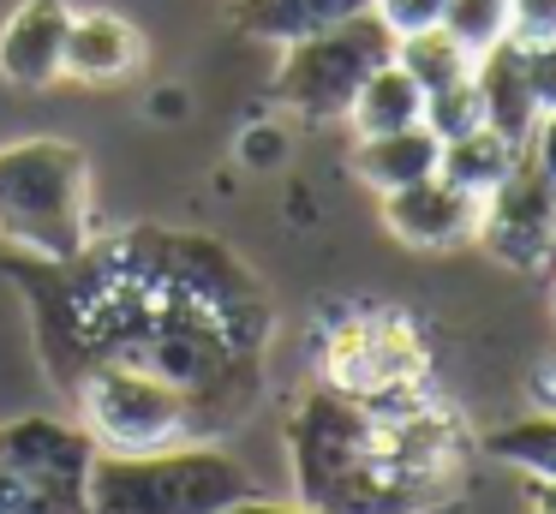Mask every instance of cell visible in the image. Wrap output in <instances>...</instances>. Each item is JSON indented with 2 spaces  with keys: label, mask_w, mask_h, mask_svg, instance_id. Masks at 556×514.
Returning <instances> with one entry per match:
<instances>
[{
  "label": "cell",
  "mask_w": 556,
  "mask_h": 514,
  "mask_svg": "<svg viewBox=\"0 0 556 514\" xmlns=\"http://www.w3.org/2000/svg\"><path fill=\"white\" fill-rule=\"evenodd\" d=\"M90 461H97V437L78 418H7L0 425V473L42 485L66 502H85Z\"/></svg>",
  "instance_id": "cell-9"
},
{
  "label": "cell",
  "mask_w": 556,
  "mask_h": 514,
  "mask_svg": "<svg viewBox=\"0 0 556 514\" xmlns=\"http://www.w3.org/2000/svg\"><path fill=\"white\" fill-rule=\"evenodd\" d=\"M472 84H479V102H484V126L503 131L508 143H527L544 114L539 96H532V78H527V48L515 36H503L484 54H472Z\"/></svg>",
  "instance_id": "cell-13"
},
{
  "label": "cell",
  "mask_w": 556,
  "mask_h": 514,
  "mask_svg": "<svg viewBox=\"0 0 556 514\" xmlns=\"http://www.w3.org/2000/svg\"><path fill=\"white\" fill-rule=\"evenodd\" d=\"M66 0H18L0 24V78L18 90H49L61 84V54H66Z\"/></svg>",
  "instance_id": "cell-11"
},
{
  "label": "cell",
  "mask_w": 556,
  "mask_h": 514,
  "mask_svg": "<svg viewBox=\"0 0 556 514\" xmlns=\"http://www.w3.org/2000/svg\"><path fill=\"white\" fill-rule=\"evenodd\" d=\"M216 514H317V509H305V502H269L264 490H252V497L228 502V509H216Z\"/></svg>",
  "instance_id": "cell-26"
},
{
  "label": "cell",
  "mask_w": 556,
  "mask_h": 514,
  "mask_svg": "<svg viewBox=\"0 0 556 514\" xmlns=\"http://www.w3.org/2000/svg\"><path fill=\"white\" fill-rule=\"evenodd\" d=\"M508 36L515 42H556V0H508Z\"/></svg>",
  "instance_id": "cell-23"
},
{
  "label": "cell",
  "mask_w": 556,
  "mask_h": 514,
  "mask_svg": "<svg viewBox=\"0 0 556 514\" xmlns=\"http://www.w3.org/2000/svg\"><path fill=\"white\" fill-rule=\"evenodd\" d=\"M348 120H353V131H359V138H371V131L419 126V120H425V90L395 66V54H389L383 66H377L371 78L359 84V96H353Z\"/></svg>",
  "instance_id": "cell-16"
},
{
  "label": "cell",
  "mask_w": 556,
  "mask_h": 514,
  "mask_svg": "<svg viewBox=\"0 0 556 514\" xmlns=\"http://www.w3.org/2000/svg\"><path fill=\"white\" fill-rule=\"evenodd\" d=\"M389 54H395V30L377 12H353V18L281 48L276 102L305 114V120H341L353 108V96H359V84Z\"/></svg>",
  "instance_id": "cell-5"
},
{
  "label": "cell",
  "mask_w": 556,
  "mask_h": 514,
  "mask_svg": "<svg viewBox=\"0 0 556 514\" xmlns=\"http://www.w3.org/2000/svg\"><path fill=\"white\" fill-rule=\"evenodd\" d=\"M0 239L49 263L90 246V155L78 143H0Z\"/></svg>",
  "instance_id": "cell-4"
},
{
  "label": "cell",
  "mask_w": 556,
  "mask_h": 514,
  "mask_svg": "<svg viewBox=\"0 0 556 514\" xmlns=\"http://www.w3.org/2000/svg\"><path fill=\"white\" fill-rule=\"evenodd\" d=\"M144 60V36L132 18L97 7V12H73L66 24V54H61V78L73 84H114L126 72H138Z\"/></svg>",
  "instance_id": "cell-12"
},
{
  "label": "cell",
  "mask_w": 556,
  "mask_h": 514,
  "mask_svg": "<svg viewBox=\"0 0 556 514\" xmlns=\"http://www.w3.org/2000/svg\"><path fill=\"white\" fill-rule=\"evenodd\" d=\"M425 377V347L407 317H353L329 341V383L359 401H407Z\"/></svg>",
  "instance_id": "cell-8"
},
{
  "label": "cell",
  "mask_w": 556,
  "mask_h": 514,
  "mask_svg": "<svg viewBox=\"0 0 556 514\" xmlns=\"http://www.w3.org/2000/svg\"><path fill=\"white\" fill-rule=\"evenodd\" d=\"M353 12H371V0H228L233 30L252 36V42H276V48L329 30V24L353 18Z\"/></svg>",
  "instance_id": "cell-15"
},
{
  "label": "cell",
  "mask_w": 556,
  "mask_h": 514,
  "mask_svg": "<svg viewBox=\"0 0 556 514\" xmlns=\"http://www.w3.org/2000/svg\"><path fill=\"white\" fill-rule=\"evenodd\" d=\"M479 210H484V198L448 186L443 174L413 179V186H401V191H383L389 234H395L401 246H419V251H448V246H460V239H472L479 234Z\"/></svg>",
  "instance_id": "cell-10"
},
{
  "label": "cell",
  "mask_w": 556,
  "mask_h": 514,
  "mask_svg": "<svg viewBox=\"0 0 556 514\" xmlns=\"http://www.w3.org/2000/svg\"><path fill=\"white\" fill-rule=\"evenodd\" d=\"M395 66L407 72L425 96H431V90H443V84L467 78V72H472V48H460L443 24H431V30L395 36Z\"/></svg>",
  "instance_id": "cell-19"
},
{
  "label": "cell",
  "mask_w": 556,
  "mask_h": 514,
  "mask_svg": "<svg viewBox=\"0 0 556 514\" xmlns=\"http://www.w3.org/2000/svg\"><path fill=\"white\" fill-rule=\"evenodd\" d=\"M527 502L532 514H556V478H527Z\"/></svg>",
  "instance_id": "cell-27"
},
{
  "label": "cell",
  "mask_w": 556,
  "mask_h": 514,
  "mask_svg": "<svg viewBox=\"0 0 556 514\" xmlns=\"http://www.w3.org/2000/svg\"><path fill=\"white\" fill-rule=\"evenodd\" d=\"M66 401L78 406V425L97 437V449H162L198 437L192 401L138 365H90Z\"/></svg>",
  "instance_id": "cell-6"
},
{
  "label": "cell",
  "mask_w": 556,
  "mask_h": 514,
  "mask_svg": "<svg viewBox=\"0 0 556 514\" xmlns=\"http://www.w3.org/2000/svg\"><path fill=\"white\" fill-rule=\"evenodd\" d=\"M437 155H443V138L431 126H401V131H371V138L353 143V174L383 198V191H401L413 179L437 174Z\"/></svg>",
  "instance_id": "cell-14"
},
{
  "label": "cell",
  "mask_w": 556,
  "mask_h": 514,
  "mask_svg": "<svg viewBox=\"0 0 556 514\" xmlns=\"http://www.w3.org/2000/svg\"><path fill=\"white\" fill-rule=\"evenodd\" d=\"M479 239L496 263L532 275L551 263L556 246V179L539 167V155L520 143L515 167L496 179V191H484V210H479Z\"/></svg>",
  "instance_id": "cell-7"
},
{
  "label": "cell",
  "mask_w": 556,
  "mask_h": 514,
  "mask_svg": "<svg viewBox=\"0 0 556 514\" xmlns=\"http://www.w3.org/2000/svg\"><path fill=\"white\" fill-rule=\"evenodd\" d=\"M467 437L443 406L359 401L317 383L288 418L300 502L317 514H437L460 490Z\"/></svg>",
  "instance_id": "cell-2"
},
{
  "label": "cell",
  "mask_w": 556,
  "mask_h": 514,
  "mask_svg": "<svg viewBox=\"0 0 556 514\" xmlns=\"http://www.w3.org/2000/svg\"><path fill=\"white\" fill-rule=\"evenodd\" d=\"M515 150H520V143H508L503 131L472 126V131H460V138H443L437 174H443L448 186H460V191H472V198H484V191H496V179L515 167Z\"/></svg>",
  "instance_id": "cell-17"
},
{
  "label": "cell",
  "mask_w": 556,
  "mask_h": 514,
  "mask_svg": "<svg viewBox=\"0 0 556 514\" xmlns=\"http://www.w3.org/2000/svg\"><path fill=\"white\" fill-rule=\"evenodd\" d=\"M0 269L30 299L49 383L73 394L90 365H138L192 401L204 442L233 430L264 394L276 305L240 251L186 227H126L78 258L7 251Z\"/></svg>",
  "instance_id": "cell-1"
},
{
  "label": "cell",
  "mask_w": 556,
  "mask_h": 514,
  "mask_svg": "<svg viewBox=\"0 0 556 514\" xmlns=\"http://www.w3.org/2000/svg\"><path fill=\"white\" fill-rule=\"evenodd\" d=\"M371 12L389 24L395 36H413V30H431L443 24V0H371Z\"/></svg>",
  "instance_id": "cell-22"
},
{
  "label": "cell",
  "mask_w": 556,
  "mask_h": 514,
  "mask_svg": "<svg viewBox=\"0 0 556 514\" xmlns=\"http://www.w3.org/2000/svg\"><path fill=\"white\" fill-rule=\"evenodd\" d=\"M527 150L539 155V167H544V174L556 179V108H551V114H539V126H532Z\"/></svg>",
  "instance_id": "cell-25"
},
{
  "label": "cell",
  "mask_w": 556,
  "mask_h": 514,
  "mask_svg": "<svg viewBox=\"0 0 556 514\" xmlns=\"http://www.w3.org/2000/svg\"><path fill=\"white\" fill-rule=\"evenodd\" d=\"M508 0H443V30L455 36L460 48H472V54H484L491 42H503L508 36Z\"/></svg>",
  "instance_id": "cell-20"
},
{
  "label": "cell",
  "mask_w": 556,
  "mask_h": 514,
  "mask_svg": "<svg viewBox=\"0 0 556 514\" xmlns=\"http://www.w3.org/2000/svg\"><path fill=\"white\" fill-rule=\"evenodd\" d=\"M479 449L496 454L503 466H515V473H527V478H556V406L484 430Z\"/></svg>",
  "instance_id": "cell-18"
},
{
  "label": "cell",
  "mask_w": 556,
  "mask_h": 514,
  "mask_svg": "<svg viewBox=\"0 0 556 514\" xmlns=\"http://www.w3.org/2000/svg\"><path fill=\"white\" fill-rule=\"evenodd\" d=\"M520 48H527L532 96H539V108L551 114V108H556V42H520Z\"/></svg>",
  "instance_id": "cell-24"
},
{
  "label": "cell",
  "mask_w": 556,
  "mask_h": 514,
  "mask_svg": "<svg viewBox=\"0 0 556 514\" xmlns=\"http://www.w3.org/2000/svg\"><path fill=\"white\" fill-rule=\"evenodd\" d=\"M425 126H431L437 138H460V131L484 126V102H479V84H472V72L425 96Z\"/></svg>",
  "instance_id": "cell-21"
},
{
  "label": "cell",
  "mask_w": 556,
  "mask_h": 514,
  "mask_svg": "<svg viewBox=\"0 0 556 514\" xmlns=\"http://www.w3.org/2000/svg\"><path fill=\"white\" fill-rule=\"evenodd\" d=\"M252 490L257 478L204 437L162 449H97L85 478V514H216Z\"/></svg>",
  "instance_id": "cell-3"
}]
</instances>
